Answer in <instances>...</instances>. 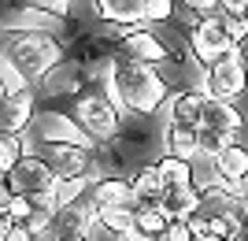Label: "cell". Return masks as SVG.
Here are the masks:
<instances>
[{
  "label": "cell",
  "instance_id": "cell-1",
  "mask_svg": "<svg viewBox=\"0 0 248 241\" xmlns=\"http://www.w3.org/2000/svg\"><path fill=\"white\" fill-rule=\"evenodd\" d=\"M104 78H108V93L115 96V104L130 112V115H155L159 108L170 100V85L152 63H141L126 52H115L104 67Z\"/></svg>",
  "mask_w": 248,
  "mask_h": 241
},
{
  "label": "cell",
  "instance_id": "cell-2",
  "mask_svg": "<svg viewBox=\"0 0 248 241\" xmlns=\"http://www.w3.org/2000/svg\"><path fill=\"white\" fill-rule=\"evenodd\" d=\"M4 60H11L30 82H37V78H48L56 67L67 63V48L48 30H11Z\"/></svg>",
  "mask_w": 248,
  "mask_h": 241
},
{
  "label": "cell",
  "instance_id": "cell-3",
  "mask_svg": "<svg viewBox=\"0 0 248 241\" xmlns=\"http://www.w3.org/2000/svg\"><path fill=\"white\" fill-rule=\"evenodd\" d=\"M74 119L82 126L89 141H115L123 137V108L115 104V96L108 93V78H104L100 89H85V93L74 96Z\"/></svg>",
  "mask_w": 248,
  "mask_h": 241
},
{
  "label": "cell",
  "instance_id": "cell-4",
  "mask_svg": "<svg viewBox=\"0 0 248 241\" xmlns=\"http://www.w3.org/2000/svg\"><path fill=\"white\" fill-rule=\"evenodd\" d=\"M248 89V63L241 56V48H230L222 52L211 67L204 71V93L215 96V100H230L237 104Z\"/></svg>",
  "mask_w": 248,
  "mask_h": 241
},
{
  "label": "cell",
  "instance_id": "cell-5",
  "mask_svg": "<svg viewBox=\"0 0 248 241\" xmlns=\"http://www.w3.org/2000/svg\"><path fill=\"white\" fill-rule=\"evenodd\" d=\"M60 182V175L52 171V163L45 160V152H26L15 163V171L4 175V193H22V197H41L52 193Z\"/></svg>",
  "mask_w": 248,
  "mask_h": 241
},
{
  "label": "cell",
  "instance_id": "cell-6",
  "mask_svg": "<svg viewBox=\"0 0 248 241\" xmlns=\"http://www.w3.org/2000/svg\"><path fill=\"white\" fill-rule=\"evenodd\" d=\"M186 37H189V48H193V60H197L204 71H207V67H211L222 52L237 48V45H233V37H230V30H226V15L193 19V26H189Z\"/></svg>",
  "mask_w": 248,
  "mask_h": 241
},
{
  "label": "cell",
  "instance_id": "cell-7",
  "mask_svg": "<svg viewBox=\"0 0 248 241\" xmlns=\"http://www.w3.org/2000/svg\"><path fill=\"white\" fill-rule=\"evenodd\" d=\"M45 160L52 163V171L60 178H82V175H93V145H78V141H60V145H45L41 148Z\"/></svg>",
  "mask_w": 248,
  "mask_h": 241
},
{
  "label": "cell",
  "instance_id": "cell-8",
  "mask_svg": "<svg viewBox=\"0 0 248 241\" xmlns=\"http://www.w3.org/2000/svg\"><path fill=\"white\" fill-rule=\"evenodd\" d=\"M33 137L41 145H60V141H78V145H93L89 134H85L74 115H63V112H37L33 119Z\"/></svg>",
  "mask_w": 248,
  "mask_h": 241
},
{
  "label": "cell",
  "instance_id": "cell-9",
  "mask_svg": "<svg viewBox=\"0 0 248 241\" xmlns=\"http://www.w3.org/2000/svg\"><path fill=\"white\" fill-rule=\"evenodd\" d=\"M89 200L96 208H115V204H137L134 178L130 175H100L89 186Z\"/></svg>",
  "mask_w": 248,
  "mask_h": 241
},
{
  "label": "cell",
  "instance_id": "cell-10",
  "mask_svg": "<svg viewBox=\"0 0 248 241\" xmlns=\"http://www.w3.org/2000/svg\"><path fill=\"white\" fill-rule=\"evenodd\" d=\"M119 52L134 56V60H141V63H152V67L170 63V48H167V45L159 41L148 26H141V30H134V33H126L123 41H119Z\"/></svg>",
  "mask_w": 248,
  "mask_h": 241
},
{
  "label": "cell",
  "instance_id": "cell-11",
  "mask_svg": "<svg viewBox=\"0 0 248 241\" xmlns=\"http://www.w3.org/2000/svg\"><path fill=\"white\" fill-rule=\"evenodd\" d=\"M33 119H37V96L30 89H22L15 96H4V108H0L4 134H22L26 126H33Z\"/></svg>",
  "mask_w": 248,
  "mask_h": 241
},
{
  "label": "cell",
  "instance_id": "cell-12",
  "mask_svg": "<svg viewBox=\"0 0 248 241\" xmlns=\"http://www.w3.org/2000/svg\"><path fill=\"white\" fill-rule=\"evenodd\" d=\"M96 226H100L96 204L93 200H78V204H67V208L56 211V230H52V238H63V234H93Z\"/></svg>",
  "mask_w": 248,
  "mask_h": 241
},
{
  "label": "cell",
  "instance_id": "cell-13",
  "mask_svg": "<svg viewBox=\"0 0 248 241\" xmlns=\"http://www.w3.org/2000/svg\"><path fill=\"white\" fill-rule=\"evenodd\" d=\"M207 112V93L204 89H186L167 100V123H186V126H204Z\"/></svg>",
  "mask_w": 248,
  "mask_h": 241
},
{
  "label": "cell",
  "instance_id": "cell-14",
  "mask_svg": "<svg viewBox=\"0 0 248 241\" xmlns=\"http://www.w3.org/2000/svg\"><path fill=\"white\" fill-rule=\"evenodd\" d=\"M163 152L182 160H193L197 163L204 152H200V126H186V123H167L163 126Z\"/></svg>",
  "mask_w": 248,
  "mask_h": 241
},
{
  "label": "cell",
  "instance_id": "cell-15",
  "mask_svg": "<svg viewBox=\"0 0 248 241\" xmlns=\"http://www.w3.org/2000/svg\"><path fill=\"white\" fill-rule=\"evenodd\" d=\"M215 175H218V182H226L230 189H237V182L248 175V145L233 141L230 148H222L215 156Z\"/></svg>",
  "mask_w": 248,
  "mask_h": 241
},
{
  "label": "cell",
  "instance_id": "cell-16",
  "mask_svg": "<svg viewBox=\"0 0 248 241\" xmlns=\"http://www.w3.org/2000/svg\"><path fill=\"white\" fill-rule=\"evenodd\" d=\"M134 178V193H137V204H159L167 193V178L159 163H141V167L130 175Z\"/></svg>",
  "mask_w": 248,
  "mask_h": 241
},
{
  "label": "cell",
  "instance_id": "cell-17",
  "mask_svg": "<svg viewBox=\"0 0 248 241\" xmlns=\"http://www.w3.org/2000/svg\"><path fill=\"white\" fill-rule=\"evenodd\" d=\"M159 208H163L170 219H189V215L200 208V189L197 186H167Z\"/></svg>",
  "mask_w": 248,
  "mask_h": 241
},
{
  "label": "cell",
  "instance_id": "cell-18",
  "mask_svg": "<svg viewBox=\"0 0 248 241\" xmlns=\"http://www.w3.org/2000/svg\"><path fill=\"white\" fill-rule=\"evenodd\" d=\"M93 11L100 22H141L145 0H93Z\"/></svg>",
  "mask_w": 248,
  "mask_h": 241
},
{
  "label": "cell",
  "instance_id": "cell-19",
  "mask_svg": "<svg viewBox=\"0 0 248 241\" xmlns=\"http://www.w3.org/2000/svg\"><path fill=\"white\" fill-rule=\"evenodd\" d=\"M241 123H245V115L237 112V104H230V100H215V96H207L204 126H215V130H233V134H241Z\"/></svg>",
  "mask_w": 248,
  "mask_h": 241
},
{
  "label": "cell",
  "instance_id": "cell-20",
  "mask_svg": "<svg viewBox=\"0 0 248 241\" xmlns=\"http://www.w3.org/2000/svg\"><path fill=\"white\" fill-rule=\"evenodd\" d=\"M100 230L111 234H130L137 226V204H115V208H96Z\"/></svg>",
  "mask_w": 248,
  "mask_h": 241
},
{
  "label": "cell",
  "instance_id": "cell-21",
  "mask_svg": "<svg viewBox=\"0 0 248 241\" xmlns=\"http://www.w3.org/2000/svg\"><path fill=\"white\" fill-rule=\"evenodd\" d=\"M155 163H159V171H163L167 186H197V163H193V160H182V156L163 152Z\"/></svg>",
  "mask_w": 248,
  "mask_h": 241
},
{
  "label": "cell",
  "instance_id": "cell-22",
  "mask_svg": "<svg viewBox=\"0 0 248 241\" xmlns=\"http://www.w3.org/2000/svg\"><path fill=\"white\" fill-rule=\"evenodd\" d=\"M170 223H174V219H170L159 204H137V226H134V230L148 234V238H163Z\"/></svg>",
  "mask_w": 248,
  "mask_h": 241
},
{
  "label": "cell",
  "instance_id": "cell-23",
  "mask_svg": "<svg viewBox=\"0 0 248 241\" xmlns=\"http://www.w3.org/2000/svg\"><path fill=\"white\" fill-rule=\"evenodd\" d=\"M89 186H93V175H82V178H60L56 189H52L56 208H67V204H78L82 197H89Z\"/></svg>",
  "mask_w": 248,
  "mask_h": 241
},
{
  "label": "cell",
  "instance_id": "cell-24",
  "mask_svg": "<svg viewBox=\"0 0 248 241\" xmlns=\"http://www.w3.org/2000/svg\"><path fill=\"white\" fill-rule=\"evenodd\" d=\"M233 141H241V134H233V130H215V126H200V152H204L207 160H215L222 148H230Z\"/></svg>",
  "mask_w": 248,
  "mask_h": 241
},
{
  "label": "cell",
  "instance_id": "cell-25",
  "mask_svg": "<svg viewBox=\"0 0 248 241\" xmlns=\"http://www.w3.org/2000/svg\"><path fill=\"white\" fill-rule=\"evenodd\" d=\"M26 152H30V148H26L22 134H4V137H0V171H4V175L15 171V163H19Z\"/></svg>",
  "mask_w": 248,
  "mask_h": 241
},
{
  "label": "cell",
  "instance_id": "cell-26",
  "mask_svg": "<svg viewBox=\"0 0 248 241\" xmlns=\"http://www.w3.org/2000/svg\"><path fill=\"white\" fill-rule=\"evenodd\" d=\"M0 82H4V96H15V93H22V89H30V78H26L11 60L0 63Z\"/></svg>",
  "mask_w": 248,
  "mask_h": 241
},
{
  "label": "cell",
  "instance_id": "cell-27",
  "mask_svg": "<svg viewBox=\"0 0 248 241\" xmlns=\"http://www.w3.org/2000/svg\"><path fill=\"white\" fill-rule=\"evenodd\" d=\"M174 4L178 0H145V19L148 22H170L174 19Z\"/></svg>",
  "mask_w": 248,
  "mask_h": 241
},
{
  "label": "cell",
  "instance_id": "cell-28",
  "mask_svg": "<svg viewBox=\"0 0 248 241\" xmlns=\"http://www.w3.org/2000/svg\"><path fill=\"white\" fill-rule=\"evenodd\" d=\"M26 4L45 11V15H56V19H71V11H74V0H26Z\"/></svg>",
  "mask_w": 248,
  "mask_h": 241
},
{
  "label": "cell",
  "instance_id": "cell-29",
  "mask_svg": "<svg viewBox=\"0 0 248 241\" xmlns=\"http://www.w3.org/2000/svg\"><path fill=\"white\" fill-rule=\"evenodd\" d=\"M226 30H230V37H233L237 48L248 41V19H241V15H226Z\"/></svg>",
  "mask_w": 248,
  "mask_h": 241
},
{
  "label": "cell",
  "instance_id": "cell-30",
  "mask_svg": "<svg viewBox=\"0 0 248 241\" xmlns=\"http://www.w3.org/2000/svg\"><path fill=\"white\" fill-rule=\"evenodd\" d=\"M159 241H197V238H193V230H189V223H186V219H174L170 226H167V234H163Z\"/></svg>",
  "mask_w": 248,
  "mask_h": 241
},
{
  "label": "cell",
  "instance_id": "cell-31",
  "mask_svg": "<svg viewBox=\"0 0 248 241\" xmlns=\"http://www.w3.org/2000/svg\"><path fill=\"white\" fill-rule=\"evenodd\" d=\"M222 15H241V19H248V0H222Z\"/></svg>",
  "mask_w": 248,
  "mask_h": 241
},
{
  "label": "cell",
  "instance_id": "cell-32",
  "mask_svg": "<svg viewBox=\"0 0 248 241\" xmlns=\"http://www.w3.org/2000/svg\"><path fill=\"white\" fill-rule=\"evenodd\" d=\"M52 241H93V234H63V238H52Z\"/></svg>",
  "mask_w": 248,
  "mask_h": 241
},
{
  "label": "cell",
  "instance_id": "cell-33",
  "mask_svg": "<svg viewBox=\"0 0 248 241\" xmlns=\"http://www.w3.org/2000/svg\"><path fill=\"white\" fill-rule=\"evenodd\" d=\"M237 193H241V197H248V175H245V178L237 182Z\"/></svg>",
  "mask_w": 248,
  "mask_h": 241
},
{
  "label": "cell",
  "instance_id": "cell-34",
  "mask_svg": "<svg viewBox=\"0 0 248 241\" xmlns=\"http://www.w3.org/2000/svg\"><path fill=\"white\" fill-rule=\"evenodd\" d=\"M218 241H230V238H218Z\"/></svg>",
  "mask_w": 248,
  "mask_h": 241
}]
</instances>
